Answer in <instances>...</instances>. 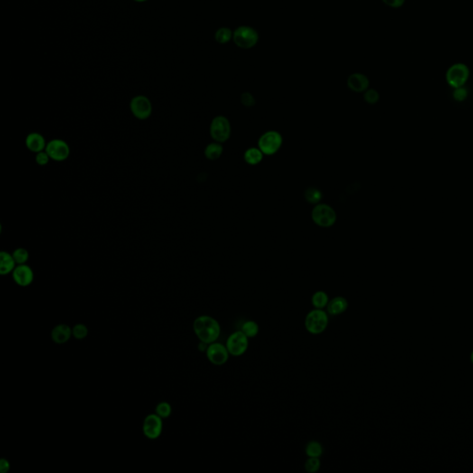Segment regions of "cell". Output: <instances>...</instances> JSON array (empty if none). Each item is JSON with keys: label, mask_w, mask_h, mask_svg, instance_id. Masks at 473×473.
Returning a JSON list of instances; mask_svg holds the SVG:
<instances>
[{"label": "cell", "mask_w": 473, "mask_h": 473, "mask_svg": "<svg viewBox=\"0 0 473 473\" xmlns=\"http://www.w3.org/2000/svg\"><path fill=\"white\" fill-rule=\"evenodd\" d=\"M193 331L200 341L212 344L220 336V325L211 316H199L193 322Z\"/></svg>", "instance_id": "cell-1"}, {"label": "cell", "mask_w": 473, "mask_h": 473, "mask_svg": "<svg viewBox=\"0 0 473 473\" xmlns=\"http://www.w3.org/2000/svg\"><path fill=\"white\" fill-rule=\"evenodd\" d=\"M233 42L238 48L250 49L257 45L259 33L253 27L242 25L233 31Z\"/></svg>", "instance_id": "cell-2"}, {"label": "cell", "mask_w": 473, "mask_h": 473, "mask_svg": "<svg viewBox=\"0 0 473 473\" xmlns=\"http://www.w3.org/2000/svg\"><path fill=\"white\" fill-rule=\"evenodd\" d=\"M311 219L320 227H330L337 222V212L330 205L317 204L311 211Z\"/></svg>", "instance_id": "cell-3"}, {"label": "cell", "mask_w": 473, "mask_h": 473, "mask_svg": "<svg viewBox=\"0 0 473 473\" xmlns=\"http://www.w3.org/2000/svg\"><path fill=\"white\" fill-rule=\"evenodd\" d=\"M329 323L327 312L323 309L310 310L305 317L304 326L306 330L311 335H320L324 333Z\"/></svg>", "instance_id": "cell-4"}, {"label": "cell", "mask_w": 473, "mask_h": 473, "mask_svg": "<svg viewBox=\"0 0 473 473\" xmlns=\"http://www.w3.org/2000/svg\"><path fill=\"white\" fill-rule=\"evenodd\" d=\"M282 143L283 138L279 132L268 131L259 138L258 147L264 155H273L280 150Z\"/></svg>", "instance_id": "cell-5"}, {"label": "cell", "mask_w": 473, "mask_h": 473, "mask_svg": "<svg viewBox=\"0 0 473 473\" xmlns=\"http://www.w3.org/2000/svg\"><path fill=\"white\" fill-rule=\"evenodd\" d=\"M210 134L216 142H226L231 135V125L228 119L224 116H216L211 122Z\"/></svg>", "instance_id": "cell-6"}, {"label": "cell", "mask_w": 473, "mask_h": 473, "mask_svg": "<svg viewBox=\"0 0 473 473\" xmlns=\"http://www.w3.org/2000/svg\"><path fill=\"white\" fill-rule=\"evenodd\" d=\"M468 77H469V69H468V66L465 64H454L447 70V83L454 89L464 86L467 83Z\"/></svg>", "instance_id": "cell-7"}, {"label": "cell", "mask_w": 473, "mask_h": 473, "mask_svg": "<svg viewBox=\"0 0 473 473\" xmlns=\"http://www.w3.org/2000/svg\"><path fill=\"white\" fill-rule=\"evenodd\" d=\"M249 337L242 331H237L229 336L226 340V348L230 355L235 357L242 356L247 351Z\"/></svg>", "instance_id": "cell-8"}, {"label": "cell", "mask_w": 473, "mask_h": 473, "mask_svg": "<svg viewBox=\"0 0 473 473\" xmlns=\"http://www.w3.org/2000/svg\"><path fill=\"white\" fill-rule=\"evenodd\" d=\"M162 418L154 413L149 414L145 417L143 424H142V431L146 438L150 440H155L161 436L163 431V421Z\"/></svg>", "instance_id": "cell-9"}, {"label": "cell", "mask_w": 473, "mask_h": 473, "mask_svg": "<svg viewBox=\"0 0 473 473\" xmlns=\"http://www.w3.org/2000/svg\"><path fill=\"white\" fill-rule=\"evenodd\" d=\"M131 110L139 120H146L152 114V104L146 96L137 95L131 101Z\"/></svg>", "instance_id": "cell-10"}, {"label": "cell", "mask_w": 473, "mask_h": 473, "mask_svg": "<svg viewBox=\"0 0 473 473\" xmlns=\"http://www.w3.org/2000/svg\"><path fill=\"white\" fill-rule=\"evenodd\" d=\"M206 356L212 364L220 366L228 361L229 352L226 348V346H224L221 343L214 342L212 344H209V346L207 347Z\"/></svg>", "instance_id": "cell-11"}, {"label": "cell", "mask_w": 473, "mask_h": 473, "mask_svg": "<svg viewBox=\"0 0 473 473\" xmlns=\"http://www.w3.org/2000/svg\"><path fill=\"white\" fill-rule=\"evenodd\" d=\"M46 151L48 152L51 159L58 162L65 161L68 157L70 152L68 143L59 139H55L48 142Z\"/></svg>", "instance_id": "cell-12"}, {"label": "cell", "mask_w": 473, "mask_h": 473, "mask_svg": "<svg viewBox=\"0 0 473 473\" xmlns=\"http://www.w3.org/2000/svg\"><path fill=\"white\" fill-rule=\"evenodd\" d=\"M12 278L15 283L21 287H28L33 281V272L30 266L24 264H19L12 272Z\"/></svg>", "instance_id": "cell-13"}, {"label": "cell", "mask_w": 473, "mask_h": 473, "mask_svg": "<svg viewBox=\"0 0 473 473\" xmlns=\"http://www.w3.org/2000/svg\"><path fill=\"white\" fill-rule=\"evenodd\" d=\"M348 89L354 93H364L369 89L370 81L366 75L363 73H353L348 76L347 81Z\"/></svg>", "instance_id": "cell-14"}, {"label": "cell", "mask_w": 473, "mask_h": 473, "mask_svg": "<svg viewBox=\"0 0 473 473\" xmlns=\"http://www.w3.org/2000/svg\"><path fill=\"white\" fill-rule=\"evenodd\" d=\"M72 337V328L64 324L55 326L51 331V338L57 344H64Z\"/></svg>", "instance_id": "cell-15"}, {"label": "cell", "mask_w": 473, "mask_h": 473, "mask_svg": "<svg viewBox=\"0 0 473 473\" xmlns=\"http://www.w3.org/2000/svg\"><path fill=\"white\" fill-rule=\"evenodd\" d=\"M26 146L30 151L33 152H39L44 151L47 147V143L45 138L36 132H32L29 134L26 138Z\"/></svg>", "instance_id": "cell-16"}, {"label": "cell", "mask_w": 473, "mask_h": 473, "mask_svg": "<svg viewBox=\"0 0 473 473\" xmlns=\"http://www.w3.org/2000/svg\"><path fill=\"white\" fill-rule=\"evenodd\" d=\"M347 300L344 297H336L327 304V312L330 316H339L347 310Z\"/></svg>", "instance_id": "cell-17"}, {"label": "cell", "mask_w": 473, "mask_h": 473, "mask_svg": "<svg viewBox=\"0 0 473 473\" xmlns=\"http://www.w3.org/2000/svg\"><path fill=\"white\" fill-rule=\"evenodd\" d=\"M15 260L12 255L6 252L0 253V273L5 275L8 273H12L15 269Z\"/></svg>", "instance_id": "cell-18"}, {"label": "cell", "mask_w": 473, "mask_h": 473, "mask_svg": "<svg viewBox=\"0 0 473 473\" xmlns=\"http://www.w3.org/2000/svg\"><path fill=\"white\" fill-rule=\"evenodd\" d=\"M263 155L260 148L251 147L244 152V160L251 166H256L263 161Z\"/></svg>", "instance_id": "cell-19"}, {"label": "cell", "mask_w": 473, "mask_h": 473, "mask_svg": "<svg viewBox=\"0 0 473 473\" xmlns=\"http://www.w3.org/2000/svg\"><path fill=\"white\" fill-rule=\"evenodd\" d=\"M223 151H224V148L220 142H212L205 147V157L211 161H215L221 157Z\"/></svg>", "instance_id": "cell-20"}, {"label": "cell", "mask_w": 473, "mask_h": 473, "mask_svg": "<svg viewBox=\"0 0 473 473\" xmlns=\"http://www.w3.org/2000/svg\"><path fill=\"white\" fill-rule=\"evenodd\" d=\"M215 39L218 44L226 45L233 39V31L228 27H221L215 33Z\"/></svg>", "instance_id": "cell-21"}, {"label": "cell", "mask_w": 473, "mask_h": 473, "mask_svg": "<svg viewBox=\"0 0 473 473\" xmlns=\"http://www.w3.org/2000/svg\"><path fill=\"white\" fill-rule=\"evenodd\" d=\"M304 197L305 200L308 203L316 205L320 204L323 198V192L316 187H310L305 190Z\"/></svg>", "instance_id": "cell-22"}, {"label": "cell", "mask_w": 473, "mask_h": 473, "mask_svg": "<svg viewBox=\"0 0 473 473\" xmlns=\"http://www.w3.org/2000/svg\"><path fill=\"white\" fill-rule=\"evenodd\" d=\"M329 302L328 295L325 291H317L311 297V304L316 309H324Z\"/></svg>", "instance_id": "cell-23"}, {"label": "cell", "mask_w": 473, "mask_h": 473, "mask_svg": "<svg viewBox=\"0 0 473 473\" xmlns=\"http://www.w3.org/2000/svg\"><path fill=\"white\" fill-rule=\"evenodd\" d=\"M323 447L319 442L311 441L307 445L305 453L309 457H320L323 455Z\"/></svg>", "instance_id": "cell-24"}, {"label": "cell", "mask_w": 473, "mask_h": 473, "mask_svg": "<svg viewBox=\"0 0 473 473\" xmlns=\"http://www.w3.org/2000/svg\"><path fill=\"white\" fill-rule=\"evenodd\" d=\"M242 331L249 338L256 337L259 333V326L257 323L254 321H248L243 324Z\"/></svg>", "instance_id": "cell-25"}, {"label": "cell", "mask_w": 473, "mask_h": 473, "mask_svg": "<svg viewBox=\"0 0 473 473\" xmlns=\"http://www.w3.org/2000/svg\"><path fill=\"white\" fill-rule=\"evenodd\" d=\"M155 413L162 419H167L172 413V407L168 402H160L155 407Z\"/></svg>", "instance_id": "cell-26"}, {"label": "cell", "mask_w": 473, "mask_h": 473, "mask_svg": "<svg viewBox=\"0 0 473 473\" xmlns=\"http://www.w3.org/2000/svg\"><path fill=\"white\" fill-rule=\"evenodd\" d=\"M88 336V328L84 324H77L72 327V337L78 340L85 339Z\"/></svg>", "instance_id": "cell-27"}, {"label": "cell", "mask_w": 473, "mask_h": 473, "mask_svg": "<svg viewBox=\"0 0 473 473\" xmlns=\"http://www.w3.org/2000/svg\"><path fill=\"white\" fill-rule=\"evenodd\" d=\"M321 461L319 457H310L305 462V469L310 473H316L320 469Z\"/></svg>", "instance_id": "cell-28"}, {"label": "cell", "mask_w": 473, "mask_h": 473, "mask_svg": "<svg viewBox=\"0 0 473 473\" xmlns=\"http://www.w3.org/2000/svg\"><path fill=\"white\" fill-rule=\"evenodd\" d=\"M12 256L18 264H24L29 259V253L23 248H18L13 252Z\"/></svg>", "instance_id": "cell-29"}, {"label": "cell", "mask_w": 473, "mask_h": 473, "mask_svg": "<svg viewBox=\"0 0 473 473\" xmlns=\"http://www.w3.org/2000/svg\"><path fill=\"white\" fill-rule=\"evenodd\" d=\"M363 98L366 103L370 105H374L380 99V95L376 90L368 89L363 93Z\"/></svg>", "instance_id": "cell-30"}, {"label": "cell", "mask_w": 473, "mask_h": 473, "mask_svg": "<svg viewBox=\"0 0 473 473\" xmlns=\"http://www.w3.org/2000/svg\"><path fill=\"white\" fill-rule=\"evenodd\" d=\"M241 102H242V105L246 106V107H253V105L256 104V101H255V98L253 97V95L251 93H248V92H245L241 95Z\"/></svg>", "instance_id": "cell-31"}, {"label": "cell", "mask_w": 473, "mask_h": 473, "mask_svg": "<svg viewBox=\"0 0 473 473\" xmlns=\"http://www.w3.org/2000/svg\"><path fill=\"white\" fill-rule=\"evenodd\" d=\"M50 156L47 151H42V152H37L35 156V161L38 165L40 166H46L49 162Z\"/></svg>", "instance_id": "cell-32"}, {"label": "cell", "mask_w": 473, "mask_h": 473, "mask_svg": "<svg viewBox=\"0 0 473 473\" xmlns=\"http://www.w3.org/2000/svg\"><path fill=\"white\" fill-rule=\"evenodd\" d=\"M453 96L454 98L457 101H464L467 96H468V92L467 90L465 89L464 87H459V88H456L455 91H454V94H453Z\"/></svg>", "instance_id": "cell-33"}, {"label": "cell", "mask_w": 473, "mask_h": 473, "mask_svg": "<svg viewBox=\"0 0 473 473\" xmlns=\"http://www.w3.org/2000/svg\"><path fill=\"white\" fill-rule=\"evenodd\" d=\"M382 1L385 5L388 6L390 8H395V9L402 7L405 3V0H382Z\"/></svg>", "instance_id": "cell-34"}, {"label": "cell", "mask_w": 473, "mask_h": 473, "mask_svg": "<svg viewBox=\"0 0 473 473\" xmlns=\"http://www.w3.org/2000/svg\"><path fill=\"white\" fill-rule=\"evenodd\" d=\"M11 468V464L9 462V460H7L6 458H1L0 460V471L1 473H7Z\"/></svg>", "instance_id": "cell-35"}, {"label": "cell", "mask_w": 473, "mask_h": 473, "mask_svg": "<svg viewBox=\"0 0 473 473\" xmlns=\"http://www.w3.org/2000/svg\"><path fill=\"white\" fill-rule=\"evenodd\" d=\"M208 346H209V344H207V343H205V342L201 341L200 344H199V346H198V347H199V350L202 351V352L206 351V350H207V347H208Z\"/></svg>", "instance_id": "cell-36"}, {"label": "cell", "mask_w": 473, "mask_h": 473, "mask_svg": "<svg viewBox=\"0 0 473 473\" xmlns=\"http://www.w3.org/2000/svg\"><path fill=\"white\" fill-rule=\"evenodd\" d=\"M135 2H139V3H142V2H146L148 0H133Z\"/></svg>", "instance_id": "cell-37"}, {"label": "cell", "mask_w": 473, "mask_h": 473, "mask_svg": "<svg viewBox=\"0 0 473 473\" xmlns=\"http://www.w3.org/2000/svg\"><path fill=\"white\" fill-rule=\"evenodd\" d=\"M471 362H472L473 363V352L471 353Z\"/></svg>", "instance_id": "cell-38"}]
</instances>
